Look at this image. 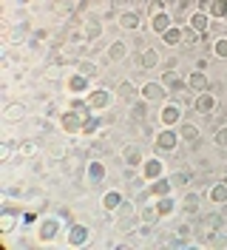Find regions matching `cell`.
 <instances>
[{
    "instance_id": "cell-1",
    "label": "cell",
    "mask_w": 227,
    "mask_h": 250,
    "mask_svg": "<svg viewBox=\"0 0 227 250\" xmlns=\"http://www.w3.org/2000/svg\"><path fill=\"white\" fill-rule=\"evenodd\" d=\"M179 142H182V137H179L176 128H162V131L153 137V151H156V156L159 154H173V151L179 148Z\"/></svg>"
},
{
    "instance_id": "cell-2",
    "label": "cell",
    "mask_w": 227,
    "mask_h": 250,
    "mask_svg": "<svg viewBox=\"0 0 227 250\" xmlns=\"http://www.w3.org/2000/svg\"><path fill=\"white\" fill-rule=\"evenodd\" d=\"M91 228L85 222H68V228H65V245L68 248H85L91 242Z\"/></svg>"
},
{
    "instance_id": "cell-3",
    "label": "cell",
    "mask_w": 227,
    "mask_h": 250,
    "mask_svg": "<svg viewBox=\"0 0 227 250\" xmlns=\"http://www.w3.org/2000/svg\"><path fill=\"white\" fill-rule=\"evenodd\" d=\"M17 222H23V208H15V205H6L0 210V233L12 236L17 230Z\"/></svg>"
},
{
    "instance_id": "cell-4",
    "label": "cell",
    "mask_w": 227,
    "mask_h": 250,
    "mask_svg": "<svg viewBox=\"0 0 227 250\" xmlns=\"http://www.w3.org/2000/svg\"><path fill=\"white\" fill-rule=\"evenodd\" d=\"M182 111H185V105H182L179 100H167L165 105H162V111H159L162 128H176L182 123Z\"/></svg>"
},
{
    "instance_id": "cell-5",
    "label": "cell",
    "mask_w": 227,
    "mask_h": 250,
    "mask_svg": "<svg viewBox=\"0 0 227 250\" xmlns=\"http://www.w3.org/2000/svg\"><path fill=\"white\" fill-rule=\"evenodd\" d=\"M60 230H62L60 219H54V216H45V219H40V225H37V242H43V245H48V242H54V239L60 236Z\"/></svg>"
},
{
    "instance_id": "cell-6",
    "label": "cell",
    "mask_w": 227,
    "mask_h": 250,
    "mask_svg": "<svg viewBox=\"0 0 227 250\" xmlns=\"http://www.w3.org/2000/svg\"><path fill=\"white\" fill-rule=\"evenodd\" d=\"M65 88H68L71 97H85V94L91 91V80L85 77V74H80V71L74 68V71L65 77Z\"/></svg>"
},
{
    "instance_id": "cell-7",
    "label": "cell",
    "mask_w": 227,
    "mask_h": 250,
    "mask_svg": "<svg viewBox=\"0 0 227 250\" xmlns=\"http://www.w3.org/2000/svg\"><path fill=\"white\" fill-rule=\"evenodd\" d=\"M83 123H85V117L77 114L74 108H65L60 114V128L65 134H83Z\"/></svg>"
},
{
    "instance_id": "cell-8",
    "label": "cell",
    "mask_w": 227,
    "mask_h": 250,
    "mask_svg": "<svg viewBox=\"0 0 227 250\" xmlns=\"http://www.w3.org/2000/svg\"><path fill=\"white\" fill-rule=\"evenodd\" d=\"M105 176H108L105 162H103V159H88V165H85V179H88V185L91 188L103 185V182H105Z\"/></svg>"
},
{
    "instance_id": "cell-9",
    "label": "cell",
    "mask_w": 227,
    "mask_h": 250,
    "mask_svg": "<svg viewBox=\"0 0 227 250\" xmlns=\"http://www.w3.org/2000/svg\"><path fill=\"white\" fill-rule=\"evenodd\" d=\"M111 100H114V94L108 91V88H91L85 94V103L91 105V111H105L111 105Z\"/></svg>"
},
{
    "instance_id": "cell-10",
    "label": "cell",
    "mask_w": 227,
    "mask_h": 250,
    "mask_svg": "<svg viewBox=\"0 0 227 250\" xmlns=\"http://www.w3.org/2000/svg\"><path fill=\"white\" fill-rule=\"evenodd\" d=\"M156 65H159V51L151 48V46L142 48V51L134 57V68L136 71H151V68H156Z\"/></svg>"
},
{
    "instance_id": "cell-11",
    "label": "cell",
    "mask_w": 227,
    "mask_h": 250,
    "mask_svg": "<svg viewBox=\"0 0 227 250\" xmlns=\"http://www.w3.org/2000/svg\"><path fill=\"white\" fill-rule=\"evenodd\" d=\"M139 97L148 100V103H162L167 97V88L162 85V80H151V83H145V85L139 88Z\"/></svg>"
},
{
    "instance_id": "cell-12",
    "label": "cell",
    "mask_w": 227,
    "mask_h": 250,
    "mask_svg": "<svg viewBox=\"0 0 227 250\" xmlns=\"http://www.w3.org/2000/svg\"><path fill=\"white\" fill-rule=\"evenodd\" d=\"M139 176L145 179V182H153V179H162L165 176V162L156 156V159H145L142 162V168H139Z\"/></svg>"
},
{
    "instance_id": "cell-13",
    "label": "cell",
    "mask_w": 227,
    "mask_h": 250,
    "mask_svg": "<svg viewBox=\"0 0 227 250\" xmlns=\"http://www.w3.org/2000/svg\"><path fill=\"white\" fill-rule=\"evenodd\" d=\"M162 85L167 88V94H185V88H187V80H182V74L176 71V68H170V71H162Z\"/></svg>"
},
{
    "instance_id": "cell-14",
    "label": "cell",
    "mask_w": 227,
    "mask_h": 250,
    "mask_svg": "<svg viewBox=\"0 0 227 250\" xmlns=\"http://www.w3.org/2000/svg\"><path fill=\"white\" fill-rule=\"evenodd\" d=\"M122 162L128 165V168H142V162H145V154H142V148L136 145V142H128V145H122Z\"/></svg>"
},
{
    "instance_id": "cell-15",
    "label": "cell",
    "mask_w": 227,
    "mask_h": 250,
    "mask_svg": "<svg viewBox=\"0 0 227 250\" xmlns=\"http://www.w3.org/2000/svg\"><path fill=\"white\" fill-rule=\"evenodd\" d=\"M216 105H219V100H216V94L213 91H202L193 97V111L196 114H202V117H207V114H213L216 111Z\"/></svg>"
},
{
    "instance_id": "cell-16",
    "label": "cell",
    "mask_w": 227,
    "mask_h": 250,
    "mask_svg": "<svg viewBox=\"0 0 227 250\" xmlns=\"http://www.w3.org/2000/svg\"><path fill=\"white\" fill-rule=\"evenodd\" d=\"M117 26L125 29V31H139V26H142V15H139L136 9H125V12L117 15Z\"/></svg>"
},
{
    "instance_id": "cell-17",
    "label": "cell",
    "mask_w": 227,
    "mask_h": 250,
    "mask_svg": "<svg viewBox=\"0 0 227 250\" xmlns=\"http://www.w3.org/2000/svg\"><path fill=\"white\" fill-rule=\"evenodd\" d=\"M187 88H190L193 94L210 91V80H207V74H205V71H199V68H193V71L187 74Z\"/></svg>"
},
{
    "instance_id": "cell-18",
    "label": "cell",
    "mask_w": 227,
    "mask_h": 250,
    "mask_svg": "<svg viewBox=\"0 0 227 250\" xmlns=\"http://www.w3.org/2000/svg\"><path fill=\"white\" fill-rule=\"evenodd\" d=\"M210 20L213 17L207 15V12H193V15L187 17V26H190V29H196L199 34H202V37H205V34H210Z\"/></svg>"
},
{
    "instance_id": "cell-19",
    "label": "cell",
    "mask_w": 227,
    "mask_h": 250,
    "mask_svg": "<svg viewBox=\"0 0 227 250\" xmlns=\"http://www.w3.org/2000/svg\"><path fill=\"white\" fill-rule=\"evenodd\" d=\"M26 117H29L26 103H9V105L3 108V120H6V123H23Z\"/></svg>"
},
{
    "instance_id": "cell-20",
    "label": "cell",
    "mask_w": 227,
    "mask_h": 250,
    "mask_svg": "<svg viewBox=\"0 0 227 250\" xmlns=\"http://www.w3.org/2000/svg\"><path fill=\"white\" fill-rule=\"evenodd\" d=\"M105 57L111 62H122L125 57H128V43H125V40H120V37H117V40H111V43H108V48H105Z\"/></svg>"
},
{
    "instance_id": "cell-21",
    "label": "cell",
    "mask_w": 227,
    "mask_h": 250,
    "mask_svg": "<svg viewBox=\"0 0 227 250\" xmlns=\"http://www.w3.org/2000/svg\"><path fill=\"white\" fill-rule=\"evenodd\" d=\"M173 23H176V20H173V15H170V12H159V15L151 17V31L162 37V34H165V31L170 29Z\"/></svg>"
},
{
    "instance_id": "cell-22",
    "label": "cell",
    "mask_w": 227,
    "mask_h": 250,
    "mask_svg": "<svg viewBox=\"0 0 227 250\" xmlns=\"http://www.w3.org/2000/svg\"><path fill=\"white\" fill-rule=\"evenodd\" d=\"M40 154V142L37 140H20L17 142V159H34Z\"/></svg>"
},
{
    "instance_id": "cell-23",
    "label": "cell",
    "mask_w": 227,
    "mask_h": 250,
    "mask_svg": "<svg viewBox=\"0 0 227 250\" xmlns=\"http://www.w3.org/2000/svg\"><path fill=\"white\" fill-rule=\"evenodd\" d=\"M179 137H182V142H187V145H196L199 137H202V131H199L196 123H179Z\"/></svg>"
},
{
    "instance_id": "cell-24",
    "label": "cell",
    "mask_w": 227,
    "mask_h": 250,
    "mask_svg": "<svg viewBox=\"0 0 227 250\" xmlns=\"http://www.w3.org/2000/svg\"><path fill=\"white\" fill-rule=\"evenodd\" d=\"M156 202V210H159V219H167L173 216V210H176V199L167 193V196H159V199H153Z\"/></svg>"
},
{
    "instance_id": "cell-25",
    "label": "cell",
    "mask_w": 227,
    "mask_h": 250,
    "mask_svg": "<svg viewBox=\"0 0 227 250\" xmlns=\"http://www.w3.org/2000/svg\"><path fill=\"white\" fill-rule=\"evenodd\" d=\"M193 242V225H176L173 228V245H190Z\"/></svg>"
},
{
    "instance_id": "cell-26",
    "label": "cell",
    "mask_w": 227,
    "mask_h": 250,
    "mask_svg": "<svg viewBox=\"0 0 227 250\" xmlns=\"http://www.w3.org/2000/svg\"><path fill=\"white\" fill-rule=\"evenodd\" d=\"M207 199H210L213 205H227V182L222 179V182H216V185L207 190Z\"/></svg>"
},
{
    "instance_id": "cell-27",
    "label": "cell",
    "mask_w": 227,
    "mask_h": 250,
    "mask_svg": "<svg viewBox=\"0 0 227 250\" xmlns=\"http://www.w3.org/2000/svg\"><path fill=\"white\" fill-rule=\"evenodd\" d=\"M122 202H125V196H122L120 190H105V193H103V208H105L108 213H114Z\"/></svg>"
},
{
    "instance_id": "cell-28",
    "label": "cell",
    "mask_w": 227,
    "mask_h": 250,
    "mask_svg": "<svg viewBox=\"0 0 227 250\" xmlns=\"http://www.w3.org/2000/svg\"><path fill=\"white\" fill-rule=\"evenodd\" d=\"M136 85L131 83V80H122L120 85H117V97L120 100H125V103H136Z\"/></svg>"
},
{
    "instance_id": "cell-29",
    "label": "cell",
    "mask_w": 227,
    "mask_h": 250,
    "mask_svg": "<svg viewBox=\"0 0 227 250\" xmlns=\"http://www.w3.org/2000/svg\"><path fill=\"white\" fill-rule=\"evenodd\" d=\"M179 205H182L185 213H199V208H202V193H185Z\"/></svg>"
},
{
    "instance_id": "cell-30",
    "label": "cell",
    "mask_w": 227,
    "mask_h": 250,
    "mask_svg": "<svg viewBox=\"0 0 227 250\" xmlns=\"http://www.w3.org/2000/svg\"><path fill=\"white\" fill-rule=\"evenodd\" d=\"M43 80H48V83H62L65 80V71H62V62H48L43 71Z\"/></svg>"
},
{
    "instance_id": "cell-31",
    "label": "cell",
    "mask_w": 227,
    "mask_h": 250,
    "mask_svg": "<svg viewBox=\"0 0 227 250\" xmlns=\"http://www.w3.org/2000/svg\"><path fill=\"white\" fill-rule=\"evenodd\" d=\"M51 12L60 17H71L77 12V6H74V0H51Z\"/></svg>"
},
{
    "instance_id": "cell-32",
    "label": "cell",
    "mask_w": 227,
    "mask_h": 250,
    "mask_svg": "<svg viewBox=\"0 0 227 250\" xmlns=\"http://www.w3.org/2000/svg\"><path fill=\"white\" fill-rule=\"evenodd\" d=\"M139 219H142V225H156V222H159V210H156V202L153 205H142V208H139Z\"/></svg>"
},
{
    "instance_id": "cell-33",
    "label": "cell",
    "mask_w": 227,
    "mask_h": 250,
    "mask_svg": "<svg viewBox=\"0 0 227 250\" xmlns=\"http://www.w3.org/2000/svg\"><path fill=\"white\" fill-rule=\"evenodd\" d=\"M74 65H77V71H80V74H85L88 80H97V77H100V65H97L94 60H77Z\"/></svg>"
},
{
    "instance_id": "cell-34",
    "label": "cell",
    "mask_w": 227,
    "mask_h": 250,
    "mask_svg": "<svg viewBox=\"0 0 227 250\" xmlns=\"http://www.w3.org/2000/svg\"><path fill=\"white\" fill-rule=\"evenodd\" d=\"M162 43H165V46H170V48L182 46V26H179V23H173V26L162 34Z\"/></svg>"
},
{
    "instance_id": "cell-35",
    "label": "cell",
    "mask_w": 227,
    "mask_h": 250,
    "mask_svg": "<svg viewBox=\"0 0 227 250\" xmlns=\"http://www.w3.org/2000/svg\"><path fill=\"white\" fill-rule=\"evenodd\" d=\"M199 40H202V34L196 29H190V26H182V46L185 48H196Z\"/></svg>"
},
{
    "instance_id": "cell-36",
    "label": "cell",
    "mask_w": 227,
    "mask_h": 250,
    "mask_svg": "<svg viewBox=\"0 0 227 250\" xmlns=\"http://www.w3.org/2000/svg\"><path fill=\"white\" fill-rule=\"evenodd\" d=\"M207 15H210L213 20H227V0H210Z\"/></svg>"
},
{
    "instance_id": "cell-37",
    "label": "cell",
    "mask_w": 227,
    "mask_h": 250,
    "mask_svg": "<svg viewBox=\"0 0 227 250\" xmlns=\"http://www.w3.org/2000/svg\"><path fill=\"white\" fill-rule=\"evenodd\" d=\"M103 23H100V20H88V23H85V37H88V43H94V40H100V37H103Z\"/></svg>"
},
{
    "instance_id": "cell-38",
    "label": "cell",
    "mask_w": 227,
    "mask_h": 250,
    "mask_svg": "<svg viewBox=\"0 0 227 250\" xmlns=\"http://www.w3.org/2000/svg\"><path fill=\"white\" fill-rule=\"evenodd\" d=\"M190 176H193V173H190L187 168H185V171L170 173L167 179H170V185H173V188H185V185H190Z\"/></svg>"
},
{
    "instance_id": "cell-39",
    "label": "cell",
    "mask_w": 227,
    "mask_h": 250,
    "mask_svg": "<svg viewBox=\"0 0 227 250\" xmlns=\"http://www.w3.org/2000/svg\"><path fill=\"white\" fill-rule=\"evenodd\" d=\"M148 117V100H139V103H131V120H145Z\"/></svg>"
},
{
    "instance_id": "cell-40",
    "label": "cell",
    "mask_w": 227,
    "mask_h": 250,
    "mask_svg": "<svg viewBox=\"0 0 227 250\" xmlns=\"http://www.w3.org/2000/svg\"><path fill=\"white\" fill-rule=\"evenodd\" d=\"M97 131H100L97 117H85V123H83V134H80V137H97Z\"/></svg>"
},
{
    "instance_id": "cell-41",
    "label": "cell",
    "mask_w": 227,
    "mask_h": 250,
    "mask_svg": "<svg viewBox=\"0 0 227 250\" xmlns=\"http://www.w3.org/2000/svg\"><path fill=\"white\" fill-rule=\"evenodd\" d=\"M213 57H219V60H227V37H219V40L213 43Z\"/></svg>"
},
{
    "instance_id": "cell-42",
    "label": "cell",
    "mask_w": 227,
    "mask_h": 250,
    "mask_svg": "<svg viewBox=\"0 0 227 250\" xmlns=\"http://www.w3.org/2000/svg\"><path fill=\"white\" fill-rule=\"evenodd\" d=\"M213 142H216V148H227V125H219V128H216Z\"/></svg>"
},
{
    "instance_id": "cell-43",
    "label": "cell",
    "mask_w": 227,
    "mask_h": 250,
    "mask_svg": "<svg viewBox=\"0 0 227 250\" xmlns=\"http://www.w3.org/2000/svg\"><path fill=\"white\" fill-rule=\"evenodd\" d=\"M12 151H15L12 140H3V142H0V162H9V159H12Z\"/></svg>"
},
{
    "instance_id": "cell-44",
    "label": "cell",
    "mask_w": 227,
    "mask_h": 250,
    "mask_svg": "<svg viewBox=\"0 0 227 250\" xmlns=\"http://www.w3.org/2000/svg\"><path fill=\"white\" fill-rule=\"evenodd\" d=\"M159 12H167V0H151L148 3V15H159Z\"/></svg>"
},
{
    "instance_id": "cell-45",
    "label": "cell",
    "mask_w": 227,
    "mask_h": 250,
    "mask_svg": "<svg viewBox=\"0 0 227 250\" xmlns=\"http://www.w3.org/2000/svg\"><path fill=\"white\" fill-rule=\"evenodd\" d=\"M3 196H26V185H6Z\"/></svg>"
},
{
    "instance_id": "cell-46",
    "label": "cell",
    "mask_w": 227,
    "mask_h": 250,
    "mask_svg": "<svg viewBox=\"0 0 227 250\" xmlns=\"http://www.w3.org/2000/svg\"><path fill=\"white\" fill-rule=\"evenodd\" d=\"M207 65H210V62L205 60V57H202V60H196V68H199V71H205V68H207Z\"/></svg>"
},
{
    "instance_id": "cell-47",
    "label": "cell",
    "mask_w": 227,
    "mask_h": 250,
    "mask_svg": "<svg viewBox=\"0 0 227 250\" xmlns=\"http://www.w3.org/2000/svg\"><path fill=\"white\" fill-rule=\"evenodd\" d=\"M31 0H17V6H29Z\"/></svg>"
},
{
    "instance_id": "cell-48",
    "label": "cell",
    "mask_w": 227,
    "mask_h": 250,
    "mask_svg": "<svg viewBox=\"0 0 227 250\" xmlns=\"http://www.w3.org/2000/svg\"><path fill=\"white\" fill-rule=\"evenodd\" d=\"M225 182H227V173H225Z\"/></svg>"
}]
</instances>
